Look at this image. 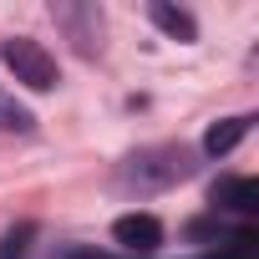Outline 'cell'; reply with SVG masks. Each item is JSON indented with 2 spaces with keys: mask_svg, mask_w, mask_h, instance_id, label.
<instances>
[{
  "mask_svg": "<svg viewBox=\"0 0 259 259\" xmlns=\"http://www.w3.org/2000/svg\"><path fill=\"white\" fill-rule=\"evenodd\" d=\"M193 173V153L183 143H153V148H138L117 168V183L127 193H163L173 183H183Z\"/></svg>",
  "mask_w": 259,
  "mask_h": 259,
  "instance_id": "cell-1",
  "label": "cell"
},
{
  "mask_svg": "<svg viewBox=\"0 0 259 259\" xmlns=\"http://www.w3.org/2000/svg\"><path fill=\"white\" fill-rule=\"evenodd\" d=\"M31 234H36L31 224L16 229V234H6V244H0V259H26V254H31Z\"/></svg>",
  "mask_w": 259,
  "mask_h": 259,
  "instance_id": "cell-9",
  "label": "cell"
},
{
  "mask_svg": "<svg viewBox=\"0 0 259 259\" xmlns=\"http://www.w3.org/2000/svg\"><path fill=\"white\" fill-rule=\"evenodd\" d=\"M51 16H56V26L71 31V41H76L81 56H97L102 51V11L97 6H56Z\"/></svg>",
  "mask_w": 259,
  "mask_h": 259,
  "instance_id": "cell-3",
  "label": "cell"
},
{
  "mask_svg": "<svg viewBox=\"0 0 259 259\" xmlns=\"http://www.w3.org/2000/svg\"><path fill=\"white\" fill-rule=\"evenodd\" d=\"M0 56H6V66L16 71V81L31 87V92H51V87L61 81L56 56H51L41 41H31V36H11V41H0Z\"/></svg>",
  "mask_w": 259,
  "mask_h": 259,
  "instance_id": "cell-2",
  "label": "cell"
},
{
  "mask_svg": "<svg viewBox=\"0 0 259 259\" xmlns=\"http://www.w3.org/2000/svg\"><path fill=\"white\" fill-rule=\"evenodd\" d=\"M61 259H102V254H92V249H71V254H61Z\"/></svg>",
  "mask_w": 259,
  "mask_h": 259,
  "instance_id": "cell-10",
  "label": "cell"
},
{
  "mask_svg": "<svg viewBox=\"0 0 259 259\" xmlns=\"http://www.w3.org/2000/svg\"><path fill=\"white\" fill-rule=\"evenodd\" d=\"M31 127H36L31 107H21L6 87H0V133H31Z\"/></svg>",
  "mask_w": 259,
  "mask_h": 259,
  "instance_id": "cell-8",
  "label": "cell"
},
{
  "mask_svg": "<svg viewBox=\"0 0 259 259\" xmlns=\"http://www.w3.org/2000/svg\"><path fill=\"white\" fill-rule=\"evenodd\" d=\"M112 239H117L127 254H153V249L163 244V224H158L153 213H122V219L112 224Z\"/></svg>",
  "mask_w": 259,
  "mask_h": 259,
  "instance_id": "cell-4",
  "label": "cell"
},
{
  "mask_svg": "<svg viewBox=\"0 0 259 259\" xmlns=\"http://www.w3.org/2000/svg\"><path fill=\"white\" fill-rule=\"evenodd\" d=\"M213 208L239 213V219H254L259 213V183L254 178H219L213 183Z\"/></svg>",
  "mask_w": 259,
  "mask_h": 259,
  "instance_id": "cell-5",
  "label": "cell"
},
{
  "mask_svg": "<svg viewBox=\"0 0 259 259\" xmlns=\"http://www.w3.org/2000/svg\"><path fill=\"white\" fill-rule=\"evenodd\" d=\"M148 16H153V26H158V31H168L173 41H198L193 16H188V11H178V6H168V0H153Z\"/></svg>",
  "mask_w": 259,
  "mask_h": 259,
  "instance_id": "cell-7",
  "label": "cell"
},
{
  "mask_svg": "<svg viewBox=\"0 0 259 259\" xmlns=\"http://www.w3.org/2000/svg\"><path fill=\"white\" fill-rule=\"evenodd\" d=\"M249 127H254V117H249V112H244V117H224V122H213L208 133H203V153H208V158L234 153V148L249 138Z\"/></svg>",
  "mask_w": 259,
  "mask_h": 259,
  "instance_id": "cell-6",
  "label": "cell"
}]
</instances>
